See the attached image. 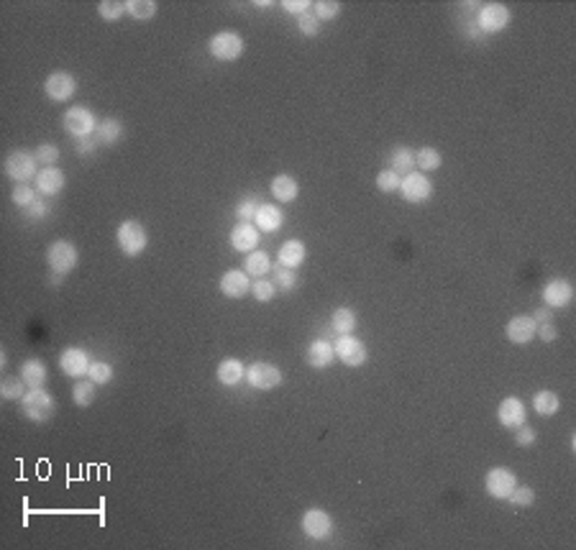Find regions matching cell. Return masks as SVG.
Masks as SVG:
<instances>
[{
	"mask_svg": "<svg viewBox=\"0 0 576 550\" xmlns=\"http://www.w3.org/2000/svg\"><path fill=\"white\" fill-rule=\"evenodd\" d=\"M510 23V10L502 3H486L479 10V29L486 34H497Z\"/></svg>",
	"mask_w": 576,
	"mask_h": 550,
	"instance_id": "4fadbf2b",
	"label": "cell"
},
{
	"mask_svg": "<svg viewBox=\"0 0 576 550\" xmlns=\"http://www.w3.org/2000/svg\"><path fill=\"white\" fill-rule=\"evenodd\" d=\"M80 253L69 241H54L46 251V264L54 269V274H69L77 267Z\"/></svg>",
	"mask_w": 576,
	"mask_h": 550,
	"instance_id": "5b68a950",
	"label": "cell"
},
{
	"mask_svg": "<svg viewBox=\"0 0 576 550\" xmlns=\"http://www.w3.org/2000/svg\"><path fill=\"white\" fill-rule=\"evenodd\" d=\"M36 154H31L26 149H15L6 157V174L13 179L15 185H26L29 179H36Z\"/></svg>",
	"mask_w": 576,
	"mask_h": 550,
	"instance_id": "7a4b0ae2",
	"label": "cell"
},
{
	"mask_svg": "<svg viewBox=\"0 0 576 550\" xmlns=\"http://www.w3.org/2000/svg\"><path fill=\"white\" fill-rule=\"evenodd\" d=\"M44 92L54 103H64L77 92V80L69 72H52L44 82Z\"/></svg>",
	"mask_w": 576,
	"mask_h": 550,
	"instance_id": "7c38bea8",
	"label": "cell"
},
{
	"mask_svg": "<svg viewBox=\"0 0 576 550\" xmlns=\"http://www.w3.org/2000/svg\"><path fill=\"white\" fill-rule=\"evenodd\" d=\"M97 13H100L103 21H118L120 15L128 13V10H126V3H118V0H103V3L97 6Z\"/></svg>",
	"mask_w": 576,
	"mask_h": 550,
	"instance_id": "74e56055",
	"label": "cell"
},
{
	"mask_svg": "<svg viewBox=\"0 0 576 550\" xmlns=\"http://www.w3.org/2000/svg\"><path fill=\"white\" fill-rule=\"evenodd\" d=\"M90 356H87V351L83 348H67L62 351L59 356V369L67 376H72V379H77V376H85L87 374V369H90Z\"/></svg>",
	"mask_w": 576,
	"mask_h": 550,
	"instance_id": "5bb4252c",
	"label": "cell"
},
{
	"mask_svg": "<svg viewBox=\"0 0 576 550\" xmlns=\"http://www.w3.org/2000/svg\"><path fill=\"white\" fill-rule=\"evenodd\" d=\"M87 379L95 381V384H108L113 379V366L105 364V361H92L90 369H87Z\"/></svg>",
	"mask_w": 576,
	"mask_h": 550,
	"instance_id": "f35d334b",
	"label": "cell"
},
{
	"mask_svg": "<svg viewBox=\"0 0 576 550\" xmlns=\"http://www.w3.org/2000/svg\"><path fill=\"white\" fill-rule=\"evenodd\" d=\"M282 8H285L287 13L290 15H302V13H307V10H310V3H307V0H285V3H282Z\"/></svg>",
	"mask_w": 576,
	"mask_h": 550,
	"instance_id": "c3c4849f",
	"label": "cell"
},
{
	"mask_svg": "<svg viewBox=\"0 0 576 550\" xmlns=\"http://www.w3.org/2000/svg\"><path fill=\"white\" fill-rule=\"evenodd\" d=\"M533 407H535L538 415L551 417V415H556V412L561 409V400H559V394L556 392L540 389V392H535V397H533Z\"/></svg>",
	"mask_w": 576,
	"mask_h": 550,
	"instance_id": "83f0119b",
	"label": "cell"
},
{
	"mask_svg": "<svg viewBox=\"0 0 576 550\" xmlns=\"http://www.w3.org/2000/svg\"><path fill=\"white\" fill-rule=\"evenodd\" d=\"M54 412H57V404H54V397L44 389H29L23 394L21 400V415L29 417L31 423H46L52 420Z\"/></svg>",
	"mask_w": 576,
	"mask_h": 550,
	"instance_id": "6da1fadb",
	"label": "cell"
},
{
	"mask_svg": "<svg viewBox=\"0 0 576 550\" xmlns=\"http://www.w3.org/2000/svg\"><path fill=\"white\" fill-rule=\"evenodd\" d=\"M254 223H256V228L264 233H277L279 228H282V223H285V216H282V210H279L277 205L262 202L259 210H256Z\"/></svg>",
	"mask_w": 576,
	"mask_h": 550,
	"instance_id": "ffe728a7",
	"label": "cell"
},
{
	"mask_svg": "<svg viewBox=\"0 0 576 550\" xmlns=\"http://www.w3.org/2000/svg\"><path fill=\"white\" fill-rule=\"evenodd\" d=\"M535 438H538V435H535V430H533V428H528V425H520V428H517V432H515V443L517 446H523V448H528V446H533V443H535Z\"/></svg>",
	"mask_w": 576,
	"mask_h": 550,
	"instance_id": "7dc6e473",
	"label": "cell"
},
{
	"mask_svg": "<svg viewBox=\"0 0 576 550\" xmlns=\"http://www.w3.org/2000/svg\"><path fill=\"white\" fill-rule=\"evenodd\" d=\"M208 49L218 62H236L244 54V38L236 31H220L210 38Z\"/></svg>",
	"mask_w": 576,
	"mask_h": 550,
	"instance_id": "277c9868",
	"label": "cell"
},
{
	"mask_svg": "<svg viewBox=\"0 0 576 550\" xmlns=\"http://www.w3.org/2000/svg\"><path fill=\"white\" fill-rule=\"evenodd\" d=\"M330 325L338 335H351L356 330V313L349 310V307H338L333 318H330Z\"/></svg>",
	"mask_w": 576,
	"mask_h": 550,
	"instance_id": "f1b7e54d",
	"label": "cell"
},
{
	"mask_svg": "<svg viewBox=\"0 0 576 550\" xmlns=\"http://www.w3.org/2000/svg\"><path fill=\"white\" fill-rule=\"evenodd\" d=\"M272 195H274L279 202H292L297 200L300 187L297 182H295V177H290V174H277V177L272 179Z\"/></svg>",
	"mask_w": 576,
	"mask_h": 550,
	"instance_id": "484cf974",
	"label": "cell"
},
{
	"mask_svg": "<svg viewBox=\"0 0 576 550\" xmlns=\"http://www.w3.org/2000/svg\"><path fill=\"white\" fill-rule=\"evenodd\" d=\"M535 320L531 315H515V318L507 323V338L517 346H525L535 338Z\"/></svg>",
	"mask_w": 576,
	"mask_h": 550,
	"instance_id": "ac0fdd59",
	"label": "cell"
},
{
	"mask_svg": "<svg viewBox=\"0 0 576 550\" xmlns=\"http://www.w3.org/2000/svg\"><path fill=\"white\" fill-rule=\"evenodd\" d=\"M248 287H251V282H248L246 272L233 269V272H225V274L220 276V292H223L225 297H231V299L244 297V295L248 292Z\"/></svg>",
	"mask_w": 576,
	"mask_h": 550,
	"instance_id": "44dd1931",
	"label": "cell"
},
{
	"mask_svg": "<svg viewBox=\"0 0 576 550\" xmlns=\"http://www.w3.org/2000/svg\"><path fill=\"white\" fill-rule=\"evenodd\" d=\"M21 379L26 381L29 389H44L46 384V366L38 358H29L21 366Z\"/></svg>",
	"mask_w": 576,
	"mask_h": 550,
	"instance_id": "d4e9b609",
	"label": "cell"
},
{
	"mask_svg": "<svg viewBox=\"0 0 576 550\" xmlns=\"http://www.w3.org/2000/svg\"><path fill=\"white\" fill-rule=\"evenodd\" d=\"M120 136H123V123L118 118H105L100 126H97V139L111 146V143H118Z\"/></svg>",
	"mask_w": 576,
	"mask_h": 550,
	"instance_id": "1f68e13d",
	"label": "cell"
},
{
	"mask_svg": "<svg viewBox=\"0 0 576 550\" xmlns=\"http://www.w3.org/2000/svg\"><path fill=\"white\" fill-rule=\"evenodd\" d=\"M241 379H246V366L239 358H223L218 366V381L223 387H236Z\"/></svg>",
	"mask_w": 576,
	"mask_h": 550,
	"instance_id": "603a6c76",
	"label": "cell"
},
{
	"mask_svg": "<svg viewBox=\"0 0 576 550\" xmlns=\"http://www.w3.org/2000/svg\"><path fill=\"white\" fill-rule=\"evenodd\" d=\"M533 320H535V325H540V323H551V307H540V310H535Z\"/></svg>",
	"mask_w": 576,
	"mask_h": 550,
	"instance_id": "f5cc1de1",
	"label": "cell"
},
{
	"mask_svg": "<svg viewBox=\"0 0 576 550\" xmlns=\"http://www.w3.org/2000/svg\"><path fill=\"white\" fill-rule=\"evenodd\" d=\"M10 200H13V205H18V208H31L38 197L29 185H15L13 195H10Z\"/></svg>",
	"mask_w": 576,
	"mask_h": 550,
	"instance_id": "60d3db41",
	"label": "cell"
},
{
	"mask_svg": "<svg viewBox=\"0 0 576 550\" xmlns=\"http://www.w3.org/2000/svg\"><path fill=\"white\" fill-rule=\"evenodd\" d=\"M26 210H29L31 220H41V218L49 216V205H46L44 200H36L34 205H31V208H26Z\"/></svg>",
	"mask_w": 576,
	"mask_h": 550,
	"instance_id": "f907efd6",
	"label": "cell"
},
{
	"mask_svg": "<svg viewBox=\"0 0 576 550\" xmlns=\"http://www.w3.org/2000/svg\"><path fill=\"white\" fill-rule=\"evenodd\" d=\"M95 146H97V141H92V136L90 139H80V141H77V154H92V151H95Z\"/></svg>",
	"mask_w": 576,
	"mask_h": 550,
	"instance_id": "816d5d0a",
	"label": "cell"
},
{
	"mask_svg": "<svg viewBox=\"0 0 576 550\" xmlns=\"http://www.w3.org/2000/svg\"><path fill=\"white\" fill-rule=\"evenodd\" d=\"M115 238H118V248L126 253V256H139V253H143L146 246H149V233H146V228H143L141 223H136V220L120 223Z\"/></svg>",
	"mask_w": 576,
	"mask_h": 550,
	"instance_id": "3957f363",
	"label": "cell"
},
{
	"mask_svg": "<svg viewBox=\"0 0 576 550\" xmlns=\"http://www.w3.org/2000/svg\"><path fill=\"white\" fill-rule=\"evenodd\" d=\"M307 251H305V244L302 241H287V244H282V248H279L277 259H279V267H287V269H297L302 261H305Z\"/></svg>",
	"mask_w": 576,
	"mask_h": 550,
	"instance_id": "cb8c5ba5",
	"label": "cell"
},
{
	"mask_svg": "<svg viewBox=\"0 0 576 550\" xmlns=\"http://www.w3.org/2000/svg\"><path fill=\"white\" fill-rule=\"evenodd\" d=\"M517 486V476L515 471L505 469V466H497V469L486 471L484 479V489L489 497L494 499H507L512 494V489Z\"/></svg>",
	"mask_w": 576,
	"mask_h": 550,
	"instance_id": "9c48e42d",
	"label": "cell"
},
{
	"mask_svg": "<svg viewBox=\"0 0 576 550\" xmlns=\"http://www.w3.org/2000/svg\"><path fill=\"white\" fill-rule=\"evenodd\" d=\"M251 292H254V297L259 299V302H269V299H274V295H277V287L272 284V279H256V282L251 284Z\"/></svg>",
	"mask_w": 576,
	"mask_h": 550,
	"instance_id": "b9f144b4",
	"label": "cell"
},
{
	"mask_svg": "<svg viewBox=\"0 0 576 550\" xmlns=\"http://www.w3.org/2000/svg\"><path fill=\"white\" fill-rule=\"evenodd\" d=\"M246 379L248 384L259 392H269V389H277L282 384V372H279L274 364H267V361H256L246 369Z\"/></svg>",
	"mask_w": 576,
	"mask_h": 550,
	"instance_id": "52a82bcc",
	"label": "cell"
},
{
	"mask_svg": "<svg viewBox=\"0 0 576 550\" xmlns=\"http://www.w3.org/2000/svg\"><path fill=\"white\" fill-rule=\"evenodd\" d=\"M571 299H574V287H571L566 279H554V282L546 284V290H543V302H546V307H551V310H561V307L571 305Z\"/></svg>",
	"mask_w": 576,
	"mask_h": 550,
	"instance_id": "2e32d148",
	"label": "cell"
},
{
	"mask_svg": "<svg viewBox=\"0 0 576 550\" xmlns=\"http://www.w3.org/2000/svg\"><path fill=\"white\" fill-rule=\"evenodd\" d=\"M23 389H26V381L21 376H6L3 384H0V394L3 400H23Z\"/></svg>",
	"mask_w": 576,
	"mask_h": 550,
	"instance_id": "e575fe53",
	"label": "cell"
},
{
	"mask_svg": "<svg viewBox=\"0 0 576 550\" xmlns=\"http://www.w3.org/2000/svg\"><path fill=\"white\" fill-rule=\"evenodd\" d=\"M126 10L136 21H149L157 15V3L154 0H126Z\"/></svg>",
	"mask_w": 576,
	"mask_h": 550,
	"instance_id": "836d02e7",
	"label": "cell"
},
{
	"mask_svg": "<svg viewBox=\"0 0 576 550\" xmlns=\"http://www.w3.org/2000/svg\"><path fill=\"white\" fill-rule=\"evenodd\" d=\"M272 284L277 287V290H295V284H297V274H295V269H287V267H277L274 269V276H272Z\"/></svg>",
	"mask_w": 576,
	"mask_h": 550,
	"instance_id": "d590c367",
	"label": "cell"
},
{
	"mask_svg": "<svg viewBox=\"0 0 576 550\" xmlns=\"http://www.w3.org/2000/svg\"><path fill=\"white\" fill-rule=\"evenodd\" d=\"M302 533H305L310 540H325V537H330V533H333V520H330V514L325 512V509H307L305 514H302Z\"/></svg>",
	"mask_w": 576,
	"mask_h": 550,
	"instance_id": "8fae6325",
	"label": "cell"
},
{
	"mask_svg": "<svg viewBox=\"0 0 576 550\" xmlns=\"http://www.w3.org/2000/svg\"><path fill=\"white\" fill-rule=\"evenodd\" d=\"M389 164H392V171H397L400 177L410 174V171H415V151L407 149V146H397L389 154Z\"/></svg>",
	"mask_w": 576,
	"mask_h": 550,
	"instance_id": "4316f807",
	"label": "cell"
},
{
	"mask_svg": "<svg viewBox=\"0 0 576 550\" xmlns=\"http://www.w3.org/2000/svg\"><path fill=\"white\" fill-rule=\"evenodd\" d=\"M535 335H538L540 341L551 343V341H556V338H559V330H556L554 323H540V325L535 327Z\"/></svg>",
	"mask_w": 576,
	"mask_h": 550,
	"instance_id": "681fc988",
	"label": "cell"
},
{
	"mask_svg": "<svg viewBox=\"0 0 576 550\" xmlns=\"http://www.w3.org/2000/svg\"><path fill=\"white\" fill-rule=\"evenodd\" d=\"M441 164H443L441 151L433 149V146H423V149L415 151V167H418V169L435 171V169H441Z\"/></svg>",
	"mask_w": 576,
	"mask_h": 550,
	"instance_id": "f546056e",
	"label": "cell"
},
{
	"mask_svg": "<svg viewBox=\"0 0 576 550\" xmlns=\"http://www.w3.org/2000/svg\"><path fill=\"white\" fill-rule=\"evenodd\" d=\"M256 6L259 8H272V0H256Z\"/></svg>",
	"mask_w": 576,
	"mask_h": 550,
	"instance_id": "db71d44e",
	"label": "cell"
},
{
	"mask_svg": "<svg viewBox=\"0 0 576 550\" xmlns=\"http://www.w3.org/2000/svg\"><path fill=\"white\" fill-rule=\"evenodd\" d=\"M313 13L318 21H333L341 13V3L338 0H318L313 6Z\"/></svg>",
	"mask_w": 576,
	"mask_h": 550,
	"instance_id": "8d00e7d4",
	"label": "cell"
},
{
	"mask_svg": "<svg viewBox=\"0 0 576 550\" xmlns=\"http://www.w3.org/2000/svg\"><path fill=\"white\" fill-rule=\"evenodd\" d=\"M259 228L251 223H239L236 228L231 231V246L236 248V251L241 253H251L256 251V246H259Z\"/></svg>",
	"mask_w": 576,
	"mask_h": 550,
	"instance_id": "d6986e66",
	"label": "cell"
},
{
	"mask_svg": "<svg viewBox=\"0 0 576 550\" xmlns=\"http://www.w3.org/2000/svg\"><path fill=\"white\" fill-rule=\"evenodd\" d=\"M336 358L341 361V364L351 366V369H359V366L367 364V346L359 341V338H353V335H341L336 341Z\"/></svg>",
	"mask_w": 576,
	"mask_h": 550,
	"instance_id": "ba28073f",
	"label": "cell"
},
{
	"mask_svg": "<svg viewBox=\"0 0 576 550\" xmlns=\"http://www.w3.org/2000/svg\"><path fill=\"white\" fill-rule=\"evenodd\" d=\"M34 154H36V159L44 164V167H57V162H59V149H57L54 143H41Z\"/></svg>",
	"mask_w": 576,
	"mask_h": 550,
	"instance_id": "f6af8a7d",
	"label": "cell"
},
{
	"mask_svg": "<svg viewBox=\"0 0 576 550\" xmlns=\"http://www.w3.org/2000/svg\"><path fill=\"white\" fill-rule=\"evenodd\" d=\"M497 420L502 423V428L517 430L525 423V404L517 397H505L497 407Z\"/></svg>",
	"mask_w": 576,
	"mask_h": 550,
	"instance_id": "9a60e30c",
	"label": "cell"
},
{
	"mask_svg": "<svg viewBox=\"0 0 576 550\" xmlns=\"http://www.w3.org/2000/svg\"><path fill=\"white\" fill-rule=\"evenodd\" d=\"M272 272L269 253L264 251H251L246 256V274L248 276H267Z\"/></svg>",
	"mask_w": 576,
	"mask_h": 550,
	"instance_id": "4dcf8cb0",
	"label": "cell"
},
{
	"mask_svg": "<svg viewBox=\"0 0 576 550\" xmlns=\"http://www.w3.org/2000/svg\"><path fill=\"white\" fill-rule=\"evenodd\" d=\"M336 361V348L328 341H313L307 348V364L313 369H328Z\"/></svg>",
	"mask_w": 576,
	"mask_h": 550,
	"instance_id": "7402d4cb",
	"label": "cell"
},
{
	"mask_svg": "<svg viewBox=\"0 0 576 550\" xmlns=\"http://www.w3.org/2000/svg\"><path fill=\"white\" fill-rule=\"evenodd\" d=\"M36 192L44 195V197H52V195L62 192L64 190V171L59 169V167H44V169H38L36 174Z\"/></svg>",
	"mask_w": 576,
	"mask_h": 550,
	"instance_id": "e0dca14e",
	"label": "cell"
},
{
	"mask_svg": "<svg viewBox=\"0 0 576 550\" xmlns=\"http://www.w3.org/2000/svg\"><path fill=\"white\" fill-rule=\"evenodd\" d=\"M64 131L69 136H75L77 141L80 139H90L92 131H95V115H92L90 108L85 105H75L64 113Z\"/></svg>",
	"mask_w": 576,
	"mask_h": 550,
	"instance_id": "8992f818",
	"label": "cell"
},
{
	"mask_svg": "<svg viewBox=\"0 0 576 550\" xmlns=\"http://www.w3.org/2000/svg\"><path fill=\"white\" fill-rule=\"evenodd\" d=\"M259 205H262V202L256 200V197H246V200H241L239 208H236V216H239L241 223H251V220L256 218Z\"/></svg>",
	"mask_w": 576,
	"mask_h": 550,
	"instance_id": "7bdbcfd3",
	"label": "cell"
},
{
	"mask_svg": "<svg viewBox=\"0 0 576 550\" xmlns=\"http://www.w3.org/2000/svg\"><path fill=\"white\" fill-rule=\"evenodd\" d=\"M400 185H402V177L397 174V171L392 169H384L377 174V187L382 190V192H397L400 190Z\"/></svg>",
	"mask_w": 576,
	"mask_h": 550,
	"instance_id": "ab89813d",
	"label": "cell"
},
{
	"mask_svg": "<svg viewBox=\"0 0 576 550\" xmlns=\"http://www.w3.org/2000/svg\"><path fill=\"white\" fill-rule=\"evenodd\" d=\"M510 502H512V505L515 507H531L533 502H535V491L531 489V486H520V484H517L515 489H512V494H510Z\"/></svg>",
	"mask_w": 576,
	"mask_h": 550,
	"instance_id": "ee69618b",
	"label": "cell"
},
{
	"mask_svg": "<svg viewBox=\"0 0 576 550\" xmlns=\"http://www.w3.org/2000/svg\"><path fill=\"white\" fill-rule=\"evenodd\" d=\"M297 26H300V31H302L305 36H318V34H321V21L315 18L313 10H307V13L300 15Z\"/></svg>",
	"mask_w": 576,
	"mask_h": 550,
	"instance_id": "bcb514c9",
	"label": "cell"
},
{
	"mask_svg": "<svg viewBox=\"0 0 576 550\" xmlns=\"http://www.w3.org/2000/svg\"><path fill=\"white\" fill-rule=\"evenodd\" d=\"M95 381L90 379H80L75 384V389H72V400H75L77 407H90L92 402H95L97 392H95Z\"/></svg>",
	"mask_w": 576,
	"mask_h": 550,
	"instance_id": "d6a6232c",
	"label": "cell"
},
{
	"mask_svg": "<svg viewBox=\"0 0 576 550\" xmlns=\"http://www.w3.org/2000/svg\"><path fill=\"white\" fill-rule=\"evenodd\" d=\"M400 192H402V197L407 202H412V205H420V202H426L428 197L433 195V185H430V179H428L426 174L410 171V174H405V177H402Z\"/></svg>",
	"mask_w": 576,
	"mask_h": 550,
	"instance_id": "30bf717a",
	"label": "cell"
}]
</instances>
